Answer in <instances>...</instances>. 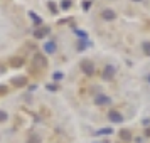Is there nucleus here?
<instances>
[{
	"mask_svg": "<svg viewBox=\"0 0 150 143\" xmlns=\"http://www.w3.org/2000/svg\"><path fill=\"white\" fill-rule=\"evenodd\" d=\"M111 133H113V130L111 128H101V130L96 131V135H111Z\"/></svg>",
	"mask_w": 150,
	"mask_h": 143,
	"instance_id": "nucleus-13",
	"label": "nucleus"
},
{
	"mask_svg": "<svg viewBox=\"0 0 150 143\" xmlns=\"http://www.w3.org/2000/svg\"><path fill=\"white\" fill-rule=\"evenodd\" d=\"M108 118H110L113 123H122V121H123V115L120 113V111H116V109H110Z\"/></svg>",
	"mask_w": 150,
	"mask_h": 143,
	"instance_id": "nucleus-3",
	"label": "nucleus"
},
{
	"mask_svg": "<svg viewBox=\"0 0 150 143\" xmlns=\"http://www.w3.org/2000/svg\"><path fill=\"white\" fill-rule=\"evenodd\" d=\"M81 71L84 73V74L93 76L95 74V64H93L91 61H83L81 62Z\"/></svg>",
	"mask_w": 150,
	"mask_h": 143,
	"instance_id": "nucleus-2",
	"label": "nucleus"
},
{
	"mask_svg": "<svg viewBox=\"0 0 150 143\" xmlns=\"http://www.w3.org/2000/svg\"><path fill=\"white\" fill-rule=\"evenodd\" d=\"M0 93H2V94H4V93H7V88H5V86H0Z\"/></svg>",
	"mask_w": 150,
	"mask_h": 143,
	"instance_id": "nucleus-23",
	"label": "nucleus"
},
{
	"mask_svg": "<svg viewBox=\"0 0 150 143\" xmlns=\"http://www.w3.org/2000/svg\"><path fill=\"white\" fill-rule=\"evenodd\" d=\"M62 77H64L62 73H54V74H52V79H54V81H61Z\"/></svg>",
	"mask_w": 150,
	"mask_h": 143,
	"instance_id": "nucleus-16",
	"label": "nucleus"
},
{
	"mask_svg": "<svg viewBox=\"0 0 150 143\" xmlns=\"http://www.w3.org/2000/svg\"><path fill=\"white\" fill-rule=\"evenodd\" d=\"M51 32V29L47 27V25H44V27L37 29V30H34V37H37V39H42V37H46V35Z\"/></svg>",
	"mask_w": 150,
	"mask_h": 143,
	"instance_id": "nucleus-6",
	"label": "nucleus"
},
{
	"mask_svg": "<svg viewBox=\"0 0 150 143\" xmlns=\"http://www.w3.org/2000/svg\"><path fill=\"white\" fill-rule=\"evenodd\" d=\"M142 49H143V52H145L147 56H150V42H143Z\"/></svg>",
	"mask_w": 150,
	"mask_h": 143,
	"instance_id": "nucleus-14",
	"label": "nucleus"
},
{
	"mask_svg": "<svg viewBox=\"0 0 150 143\" xmlns=\"http://www.w3.org/2000/svg\"><path fill=\"white\" fill-rule=\"evenodd\" d=\"M12 84H14L15 88H22V86L27 84V77H25V76H17V77L12 79Z\"/></svg>",
	"mask_w": 150,
	"mask_h": 143,
	"instance_id": "nucleus-5",
	"label": "nucleus"
},
{
	"mask_svg": "<svg viewBox=\"0 0 150 143\" xmlns=\"http://www.w3.org/2000/svg\"><path fill=\"white\" fill-rule=\"evenodd\" d=\"M32 64H34L37 69H46L47 68V59L41 54V52H37L34 56V59H32Z\"/></svg>",
	"mask_w": 150,
	"mask_h": 143,
	"instance_id": "nucleus-1",
	"label": "nucleus"
},
{
	"mask_svg": "<svg viewBox=\"0 0 150 143\" xmlns=\"http://www.w3.org/2000/svg\"><path fill=\"white\" fill-rule=\"evenodd\" d=\"M95 103L98 104V106H106V104H110L111 103V99H110L108 96H105V94H96V98H95Z\"/></svg>",
	"mask_w": 150,
	"mask_h": 143,
	"instance_id": "nucleus-4",
	"label": "nucleus"
},
{
	"mask_svg": "<svg viewBox=\"0 0 150 143\" xmlns=\"http://www.w3.org/2000/svg\"><path fill=\"white\" fill-rule=\"evenodd\" d=\"M5 120H7V113L0 109V121H5Z\"/></svg>",
	"mask_w": 150,
	"mask_h": 143,
	"instance_id": "nucleus-19",
	"label": "nucleus"
},
{
	"mask_svg": "<svg viewBox=\"0 0 150 143\" xmlns=\"http://www.w3.org/2000/svg\"><path fill=\"white\" fill-rule=\"evenodd\" d=\"M29 17H30V19L35 22V25H42V19H39V17H37L34 12H29Z\"/></svg>",
	"mask_w": 150,
	"mask_h": 143,
	"instance_id": "nucleus-12",
	"label": "nucleus"
},
{
	"mask_svg": "<svg viewBox=\"0 0 150 143\" xmlns=\"http://www.w3.org/2000/svg\"><path fill=\"white\" fill-rule=\"evenodd\" d=\"M135 2H140V0H135Z\"/></svg>",
	"mask_w": 150,
	"mask_h": 143,
	"instance_id": "nucleus-27",
	"label": "nucleus"
},
{
	"mask_svg": "<svg viewBox=\"0 0 150 143\" xmlns=\"http://www.w3.org/2000/svg\"><path fill=\"white\" fill-rule=\"evenodd\" d=\"M76 34L79 35L83 41H86V39H88V32H84V30H76Z\"/></svg>",
	"mask_w": 150,
	"mask_h": 143,
	"instance_id": "nucleus-15",
	"label": "nucleus"
},
{
	"mask_svg": "<svg viewBox=\"0 0 150 143\" xmlns=\"http://www.w3.org/2000/svg\"><path fill=\"white\" fill-rule=\"evenodd\" d=\"M27 143H39V138H37V136H34V135H32V136H30V138H29V140H27Z\"/></svg>",
	"mask_w": 150,
	"mask_h": 143,
	"instance_id": "nucleus-18",
	"label": "nucleus"
},
{
	"mask_svg": "<svg viewBox=\"0 0 150 143\" xmlns=\"http://www.w3.org/2000/svg\"><path fill=\"white\" fill-rule=\"evenodd\" d=\"M149 82H150V76H149Z\"/></svg>",
	"mask_w": 150,
	"mask_h": 143,
	"instance_id": "nucleus-26",
	"label": "nucleus"
},
{
	"mask_svg": "<svg viewBox=\"0 0 150 143\" xmlns=\"http://www.w3.org/2000/svg\"><path fill=\"white\" fill-rule=\"evenodd\" d=\"M61 7L64 8V10H66V8H69V7H71V0H62V2H61Z\"/></svg>",
	"mask_w": 150,
	"mask_h": 143,
	"instance_id": "nucleus-17",
	"label": "nucleus"
},
{
	"mask_svg": "<svg viewBox=\"0 0 150 143\" xmlns=\"http://www.w3.org/2000/svg\"><path fill=\"white\" fill-rule=\"evenodd\" d=\"M113 74H115V66H106V68H105V71H103V77H105V79H111V77H113Z\"/></svg>",
	"mask_w": 150,
	"mask_h": 143,
	"instance_id": "nucleus-9",
	"label": "nucleus"
},
{
	"mask_svg": "<svg viewBox=\"0 0 150 143\" xmlns=\"http://www.w3.org/2000/svg\"><path fill=\"white\" fill-rule=\"evenodd\" d=\"M56 42H52V41H47V42H44V51L47 52V54H54L56 52Z\"/></svg>",
	"mask_w": 150,
	"mask_h": 143,
	"instance_id": "nucleus-8",
	"label": "nucleus"
},
{
	"mask_svg": "<svg viewBox=\"0 0 150 143\" xmlns=\"http://www.w3.org/2000/svg\"><path fill=\"white\" fill-rule=\"evenodd\" d=\"M22 64H24V59L22 57H12L10 59V66L12 68H21Z\"/></svg>",
	"mask_w": 150,
	"mask_h": 143,
	"instance_id": "nucleus-10",
	"label": "nucleus"
},
{
	"mask_svg": "<svg viewBox=\"0 0 150 143\" xmlns=\"http://www.w3.org/2000/svg\"><path fill=\"white\" fill-rule=\"evenodd\" d=\"M0 73H4V68H0Z\"/></svg>",
	"mask_w": 150,
	"mask_h": 143,
	"instance_id": "nucleus-25",
	"label": "nucleus"
},
{
	"mask_svg": "<svg viewBox=\"0 0 150 143\" xmlns=\"http://www.w3.org/2000/svg\"><path fill=\"white\" fill-rule=\"evenodd\" d=\"M120 138H122L123 142H130L132 140V133H130L128 130H122L120 131Z\"/></svg>",
	"mask_w": 150,
	"mask_h": 143,
	"instance_id": "nucleus-11",
	"label": "nucleus"
},
{
	"mask_svg": "<svg viewBox=\"0 0 150 143\" xmlns=\"http://www.w3.org/2000/svg\"><path fill=\"white\" fill-rule=\"evenodd\" d=\"M101 17L105 19V20H113L116 17V14H115V10H111V8H105L101 12Z\"/></svg>",
	"mask_w": 150,
	"mask_h": 143,
	"instance_id": "nucleus-7",
	"label": "nucleus"
},
{
	"mask_svg": "<svg viewBox=\"0 0 150 143\" xmlns=\"http://www.w3.org/2000/svg\"><path fill=\"white\" fill-rule=\"evenodd\" d=\"M47 89H49V91H57V88L52 86V84H47Z\"/></svg>",
	"mask_w": 150,
	"mask_h": 143,
	"instance_id": "nucleus-22",
	"label": "nucleus"
},
{
	"mask_svg": "<svg viewBox=\"0 0 150 143\" xmlns=\"http://www.w3.org/2000/svg\"><path fill=\"white\" fill-rule=\"evenodd\" d=\"M49 8H51V12H57V5H54L52 2H49Z\"/></svg>",
	"mask_w": 150,
	"mask_h": 143,
	"instance_id": "nucleus-20",
	"label": "nucleus"
},
{
	"mask_svg": "<svg viewBox=\"0 0 150 143\" xmlns=\"http://www.w3.org/2000/svg\"><path fill=\"white\" fill-rule=\"evenodd\" d=\"M145 135H147V136H150V128H149V130H145Z\"/></svg>",
	"mask_w": 150,
	"mask_h": 143,
	"instance_id": "nucleus-24",
	"label": "nucleus"
},
{
	"mask_svg": "<svg viewBox=\"0 0 150 143\" xmlns=\"http://www.w3.org/2000/svg\"><path fill=\"white\" fill-rule=\"evenodd\" d=\"M78 49H79V51H84V49H86V42H79V44H78Z\"/></svg>",
	"mask_w": 150,
	"mask_h": 143,
	"instance_id": "nucleus-21",
	"label": "nucleus"
}]
</instances>
